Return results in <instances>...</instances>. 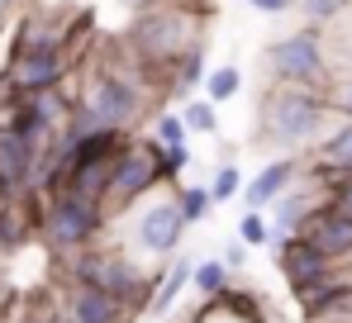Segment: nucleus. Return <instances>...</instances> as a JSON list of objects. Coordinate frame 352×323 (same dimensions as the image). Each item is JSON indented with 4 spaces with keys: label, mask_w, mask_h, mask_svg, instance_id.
<instances>
[{
    "label": "nucleus",
    "mask_w": 352,
    "mask_h": 323,
    "mask_svg": "<svg viewBox=\"0 0 352 323\" xmlns=\"http://www.w3.org/2000/svg\"><path fill=\"white\" fill-rule=\"evenodd\" d=\"M124 48L157 86H167V71L176 62L190 57L195 48H205V5L167 0V5L138 10L129 34H124Z\"/></svg>",
    "instance_id": "nucleus-1"
},
{
    "label": "nucleus",
    "mask_w": 352,
    "mask_h": 323,
    "mask_svg": "<svg viewBox=\"0 0 352 323\" xmlns=\"http://www.w3.org/2000/svg\"><path fill=\"white\" fill-rule=\"evenodd\" d=\"M333 124H338V109H333L329 91H305V86H276L272 81L257 100V133H262V143H272L281 153L319 148Z\"/></svg>",
    "instance_id": "nucleus-2"
},
{
    "label": "nucleus",
    "mask_w": 352,
    "mask_h": 323,
    "mask_svg": "<svg viewBox=\"0 0 352 323\" xmlns=\"http://www.w3.org/2000/svg\"><path fill=\"white\" fill-rule=\"evenodd\" d=\"M153 96H157V81L129 57V48H119V57H105L86 71V86L76 96V105H86L105 129L133 133V124L148 114Z\"/></svg>",
    "instance_id": "nucleus-3"
},
{
    "label": "nucleus",
    "mask_w": 352,
    "mask_h": 323,
    "mask_svg": "<svg viewBox=\"0 0 352 323\" xmlns=\"http://www.w3.org/2000/svg\"><path fill=\"white\" fill-rule=\"evenodd\" d=\"M38 200V233H43V243L62 252V257H76V252H86V247H96L100 243V233H105V219L110 210L100 205V200H86V195H76V190H48V195H34Z\"/></svg>",
    "instance_id": "nucleus-4"
},
{
    "label": "nucleus",
    "mask_w": 352,
    "mask_h": 323,
    "mask_svg": "<svg viewBox=\"0 0 352 323\" xmlns=\"http://www.w3.org/2000/svg\"><path fill=\"white\" fill-rule=\"evenodd\" d=\"M262 67L276 86H305V91H329L333 86V57H329V34L314 24H300L295 34H281L267 43Z\"/></svg>",
    "instance_id": "nucleus-5"
},
{
    "label": "nucleus",
    "mask_w": 352,
    "mask_h": 323,
    "mask_svg": "<svg viewBox=\"0 0 352 323\" xmlns=\"http://www.w3.org/2000/svg\"><path fill=\"white\" fill-rule=\"evenodd\" d=\"M157 276L162 271H143L133 257H124L115 247H86V252H76V257H67V280L72 285H96V290H110L119 295L124 304H133V309H148V300H153V290H157Z\"/></svg>",
    "instance_id": "nucleus-6"
},
{
    "label": "nucleus",
    "mask_w": 352,
    "mask_h": 323,
    "mask_svg": "<svg viewBox=\"0 0 352 323\" xmlns=\"http://www.w3.org/2000/svg\"><path fill=\"white\" fill-rule=\"evenodd\" d=\"M162 181V162H157V143L153 138H129L115 157V176H110V195H105V210H129L138 205L143 195H153Z\"/></svg>",
    "instance_id": "nucleus-7"
},
{
    "label": "nucleus",
    "mask_w": 352,
    "mask_h": 323,
    "mask_svg": "<svg viewBox=\"0 0 352 323\" xmlns=\"http://www.w3.org/2000/svg\"><path fill=\"white\" fill-rule=\"evenodd\" d=\"M186 214H181V205H176V195H162V200H143V210L133 219V247L143 252V257H153V262H162V257H172L176 247H181V238H186Z\"/></svg>",
    "instance_id": "nucleus-8"
},
{
    "label": "nucleus",
    "mask_w": 352,
    "mask_h": 323,
    "mask_svg": "<svg viewBox=\"0 0 352 323\" xmlns=\"http://www.w3.org/2000/svg\"><path fill=\"white\" fill-rule=\"evenodd\" d=\"M43 153L0 119V200H24L34 195V176H38Z\"/></svg>",
    "instance_id": "nucleus-9"
},
{
    "label": "nucleus",
    "mask_w": 352,
    "mask_h": 323,
    "mask_svg": "<svg viewBox=\"0 0 352 323\" xmlns=\"http://www.w3.org/2000/svg\"><path fill=\"white\" fill-rule=\"evenodd\" d=\"M62 323H129L133 319V304H124L110 290H96V285H72L67 280V295H62Z\"/></svg>",
    "instance_id": "nucleus-10"
},
{
    "label": "nucleus",
    "mask_w": 352,
    "mask_h": 323,
    "mask_svg": "<svg viewBox=\"0 0 352 323\" xmlns=\"http://www.w3.org/2000/svg\"><path fill=\"white\" fill-rule=\"evenodd\" d=\"M300 176H305V162L295 157V153H276L257 176H248V186H243L238 200H243V210H272Z\"/></svg>",
    "instance_id": "nucleus-11"
},
{
    "label": "nucleus",
    "mask_w": 352,
    "mask_h": 323,
    "mask_svg": "<svg viewBox=\"0 0 352 323\" xmlns=\"http://www.w3.org/2000/svg\"><path fill=\"white\" fill-rule=\"evenodd\" d=\"M300 238H305L314 252H324L329 262H352V219L343 214V210H333L329 200L305 219Z\"/></svg>",
    "instance_id": "nucleus-12"
},
{
    "label": "nucleus",
    "mask_w": 352,
    "mask_h": 323,
    "mask_svg": "<svg viewBox=\"0 0 352 323\" xmlns=\"http://www.w3.org/2000/svg\"><path fill=\"white\" fill-rule=\"evenodd\" d=\"M272 252H276V267H281V276H286L291 290H305V285L324 280L329 271L338 267V262H329L324 252H314L300 233H295V238H281V243H272Z\"/></svg>",
    "instance_id": "nucleus-13"
},
{
    "label": "nucleus",
    "mask_w": 352,
    "mask_h": 323,
    "mask_svg": "<svg viewBox=\"0 0 352 323\" xmlns=\"http://www.w3.org/2000/svg\"><path fill=\"white\" fill-rule=\"evenodd\" d=\"M319 205H324V190H319L314 181H305V176H300L291 190H286V195L272 205V243H281V238H295V233L305 228V219L314 214Z\"/></svg>",
    "instance_id": "nucleus-14"
},
{
    "label": "nucleus",
    "mask_w": 352,
    "mask_h": 323,
    "mask_svg": "<svg viewBox=\"0 0 352 323\" xmlns=\"http://www.w3.org/2000/svg\"><path fill=\"white\" fill-rule=\"evenodd\" d=\"M115 157H119V153H115ZM115 157L76 162V166L67 171V190H76V195H86V200H100V205H105V195H110V176H115Z\"/></svg>",
    "instance_id": "nucleus-15"
},
{
    "label": "nucleus",
    "mask_w": 352,
    "mask_h": 323,
    "mask_svg": "<svg viewBox=\"0 0 352 323\" xmlns=\"http://www.w3.org/2000/svg\"><path fill=\"white\" fill-rule=\"evenodd\" d=\"M319 171H352V119H338L329 129V138L314 148V162Z\"/></svg>",
    "instance_id": "nucleus-16"
},
{
    "label": "nucleus",
    "mask_w": 352,
    "mask_h": 323,
    "mask_svg": "<svg viewBox=\"0 0 352 323\" xmlns=\"http://www.w3.org/2000/svg\"><path fill=\"white\" fill-rule=\"evenodd\" d=\"M190 271H195V262L181 257V262H172V267L157 276V290H153V300H148V314H157V319L172 314V304L181 300V290L190 285Z\"/></svg>",
    "instance_id": "nucleus-17"
},
{
    "label": "nucleus",
    "mask_w": 352,
    "mask_h": 323,
    "mask_svg": "<svg viewBox=\"0 0 352 323\" xmlns=\"http://www.w3.org/2000/svg\"><path fill=\"white\" fill-rule=\"evenodd\" d=\"M190 285H195V295L210 304V300H219V295L234 285V271L224 267V257H205V262H195V271H190Z\"/></svg>",
    "instance_id": "nucleus-18"
},
{
    "label": "nucleus",
    "mask_w": 352,
    "mask_h": 323,
    "mask_svg": "<svg viewBox=\"0 0 352 323\" xmlns=\"http://www.w3.org/2000/svg\"><path fill=\"white\" fill-rule=\"evenodd\" d=\"M181 119H186V129L200 133V138H214V133H219V105H214L210 96H190V100H181Z\"/></svg>",
    "instance_id": "nucleus-19"
},
{
    "label": "nucleus",
    "mask_w": 352,
    "mask_h": 323,
    "mask_svg": "<svg viewBox=\"0 0 352 323\" xmlns=\"http://www.w3.org/2000/svg\"><path fill=\"white\" fill-rule=\"evenodd\" d=\"M329 34V57H333V81L338 76H352V14H343Z\"/></svg>",
    "instance_id": "nucleus-20"
},
{
    "label": "nucleus",
    "mask_w": 352,
    "mask_h": 323,
    "mask_svg": "<svg viewBox=\"0 0 352 323\" xmlns=\"http://www.w3.org/2000/svg\"><path fill=\"white\" fill-rule=\"evenodd\" d=\"M295 10L305 14V24H314V29H333L343 14H352V0H295Z\"/></svg>",
    "instance_id": "nucleus-21"
},
{
    "label": "nucleus",
    "mask_w": 352,
    "mask_h": 323,
    "mask_svg": "<svg viewBox=\"0 0 352 323\" xmlns=\"http://www.w3.org/2000/svg\"><path fill=\"white\" fill-rule=\"evenodd\" d=\"M238 91H243V71H238L234 62H229V67H210V76H205V86H200V96H210L214 105L234 100Z\"/></svg>",
    "instance_id": "nucleus-22"
},
{
    "label": "nucleus",
    "mask_w": 352,
    "mask_h": 323,
    "mask_svg": "<svg viewBox=\"0 0 352 323\" xmlns=\"http://www.w3.org/2000/svg\"><path fill=\"white\" fill-rule=\"evenodd\" d=\"M157 148H176V143H190V129H186V119H181V109H157V119H153V133H148Z\"/></svg>",
    "instance_id": "nucleus-23"
},
{
    "label": "nucleus",
    "mask_w": 352,
    "mask_h": 323,
    "mask_svg": "<svg viewBox=\"0 0 352 323\" xmlns=\"http://www.w3.org/2000/svg\"><path fill=\"white\" fill-rule=\"evenodd\" d=\"M243 171H238V157L234 162H219L214 166V176H210V195H214V205H229L234 195H243Z\"/></svg>",
    "instance_id": "nucleus-24"
},
{
    "label": "nucleus",
    "mask_w": 352,
    "mask_h": 323,
    "mask_svg": "<svg viewBox=\"0 0 352 323\" xmlns=\"http://www.w3.org/2000/svg\"><path fill=\"white\" fill-rule=\"evenodd\" d=\"M238 243L272 247V219H267V210H243V219H238Z\"/></svg>",
    "instance_id": "nucleus-25"
},
{
    "label": "nucleus",
    "mask_w": 352,
    "mask_h": 323,
    "mask_svg": "<svg viewBox=\"0 0 352 323\" xmlns=\"http://www.w3.org/2000/svg\"><path fill=\"white\" fill-rule=\"evenodd\" d=\"M176 205H181L186 223H200L214 210V195H210V186H186V190H176Z\"/></svg>",
    "instance_id": "nucleus-26"
},
{
    "label": "nucleus",
    "mask_w": 352,
    "mask_h": 323,
    "mask_svg": "<svg viewBox=\"0 0 352 323\" xmlns=\"http://www.w3.org/2000/svg\"><path fill=\"white\" fill-rule=\"evenodd\" d=\"M157 162H162V181L172 186L176 176L190 166V143H176V148H157Z\"/></svg>",
    "instance_id": "nucleus-27"
},
{
    "label": "nucleus",
    "mask_w": 352,
    "mask_h": 323,
    "mask_svg": "<svg viewBox=\"0 0 352 323\" xmlns=\"http://www.w3.org/2000/svg\"><path fill=\"white\" fill-rule=\"evenodd\" d=\"M190 323H272V314H257V319H243V314H234V309H224L219 300H210V304H205V309H200V314H195Z\"/></svg>",
    "instance_id": "nucleus-28"
},
{
    "label": "nucleus",
    "mask_w": 352,
    "mask_h": 323,
    "mask_svg": "<svg viewBox=\"0 0 352 323\" xmlns=\"http://www.w3.org/2000/svg\"><path fill=\"white\" fill-rule=\"evenodd\" d=\"M324 200H329L333 210H343V214L352 219V171H348V176H343V181H333V186L324 190Z\"/></svg>",
    "instance_id": "nucleus-29"
},
{
    "label": "nucleus",
    "mask_w": 352,
    "mask_h": 323,
    "mask_svg": "<svg viewBox=\"0 0 352 323\" xmlns=\"http://www.w3.org/2000/svg\"><path fill=\"white\" fill-rule=\"evenodd\" d=\"M329 96H333V109H338V119H352V76H338V81L329 86Z\"/></svg>",
    "instance_id": "nucleus-30"
},
{
    "label": "nucleus",
    "mask_w": 352,
    "mask_h": 323,
    "mask_svg": "<svg viewBox=\"0 0 352 323\" xmlns=\"http://www.w3.org/2000/svg\"><path fill=\"white\" fill-rule=\"evenodd\" d=\"M224 267H229V271L248 267V243H229V247H224Z\"/></svg>",
    "instance_id": "nucleus-31"
},
{
    "label": "nucleus",
    "mask_w": 352,
    "mask_h": 323,
    "mask_svg": "<svg viewBox=\"0 0 352 323\" xmlns=\"http://www.w3.org/2000/svg\"><path fill=\"white\" fill-rule=\"evenodd\" d=\"M257 14H286V10H295V0H248Z\"/></svg>",
    "instance_id": "nucleus-32"
},
{
    "label": "nucleus",
    "mask_w": 352,
    "mask_h": 323,
    "mask_svg": "<svg viewBox=\"0 0 352 323\" xmlns=\"http://www.w3.org/2000/svg\"><path fill=\"white\" fill-rule=\"evenodd\" d=\"M86 0H38V10H62V14H76Z\"/></svg>",
    "instance_id": "nucleus-33"
},
{
    "label": "nucleus",
    "mask_w": 352,
    "mask_h": 323,
    "mask_svg": "<svg viewBox=\"0 0 352 323\" xmlns=\"http://www.w3.org/2000/svg\"><path fill=\"white\" fill-rule=\"evenodd\" d=\"M19 5H24V0H0V19H5L10 10H19Z\"/></svg>",
    "instance_id": "nucleus-34"
},
{
    "label": "nucleus",
    "mask_w": 352,
    "mask_h": 323,
    "mask_svg": "<svg viewBox=\"0 0 352 323\" xmlns=\"http://www.w3.org/2000/svg\"><path fill=\"white\" fill-rule=\"evenodd\" d=\"M0 323H5V319H0Z\"/></svg>",
    "instance_id": "nucleus-35"
}]
</instances>
